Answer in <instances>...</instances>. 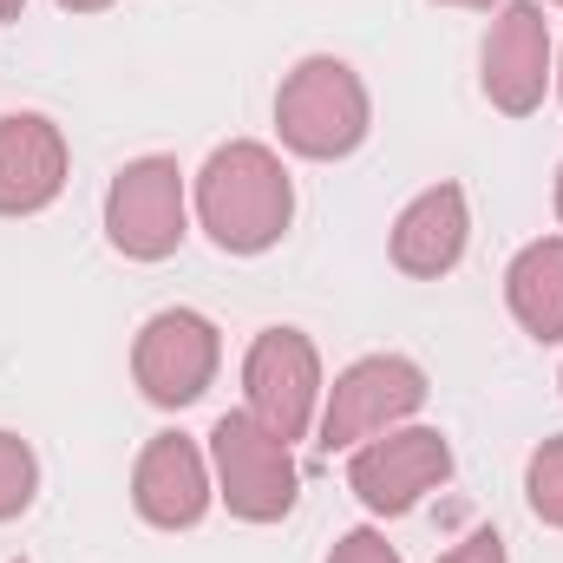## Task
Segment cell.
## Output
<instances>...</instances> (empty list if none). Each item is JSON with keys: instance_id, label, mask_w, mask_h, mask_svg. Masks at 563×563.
Masks as SVG:
<instances>
[{"instance_id": "obj_1", "label": "cell", "mask_w": 563, "mask_h": 563, "mask_svg": "<svg viewBox=\"0 0 563 563\" xmlns=\"http://www.w3.org/2000/svg\"><path fill=\"white\" fill-rule=\"evenodd\" d=\"M190 210H197V230L223 256H263L295 223V177L269 144L230 139L203 157L190 184Z\"/></svg>"}, {"instance_id": "obj_2", "label": "cell", "mask_w": 563, "mask_h": 563, "mask_svg": "<svg viewBox=\"0 0 563 563\" xmlns=\"http://www.w3.org/2000/svg\"><path fill=\"white\" fill-rule=\"evenodd\" d=\"M276 132L308 164H341L374 132V99L361 73L334 53H308L276 86Z\"/></svg>"}, {"instance_id": "obj_3", "label": "cell", "mask_w": 563, "mask_h": 563, "mask_svg": "<svg viewBox=\"0 0 563 563\" xmlns=\"http://www.w3.org/2000/svg\"><path fill=\"white\" fill-rule=\"evenodd\" d=\"M426 394H432L426 367L407 361V354H367V361L341 367L334 387L321 394V420H314L321 426V452L334 459V452H354V445L407 426L426 407Z\"/></svg>"}, {"instance_id": "obj_4", "label": "cell", "mask_w": 563, "mask_h": 563, "mask_svg": "<svg viewBox=\"0 0 563 563\" xmlns=\"http://www.w3.org/2000/svg\"><path fill=\"white\" fill-rule=\"evenodd\" d=\"M210 472H217V498L243 525H282L295 511V498H301L295 452L282 445L269 426L250 420L243 407L210 426Z\"/></svg>"}, {"instance_id": "obj_5", "label": "cell", "mask_w": 563, "mask_h": 563, "mask_svg": "<svg viewBox=\"0 0 563 563\" xmlns=\"http://www.w3.org/2000/svg\"><path fill=\"white\" fill-rule=\"evenodd\" d=\"M190 236V184L177 157H132L106 190V243L125 263H164Z\"/></svg>"}, {"instance_id": "obj_6", "label": "cell", "mask_w": 563, "mask_h": 563, "mask_svg": "<svg viewBox=\"0 0 563 563\" xmlns=\"http://www.w3.org/2000/svg\"><path fill=\"white\" fill-rule=\"evenodd\" d=\"M321 354L301 328H263L243 354V413L269 426L282 445L308 439V426L321 420Z\"/></svg>"}, {"instance_id": "obj_7", "label": "cell", "mask_w": 563, "mask_h": 563, "mask_svg": "<svg viewBox=\"0 0 563 563\" xmlns=\"http://www.w3.org/2000/svg\"><path fill=\"white\" fill-rule=\"evenodd\" d=\"M217 367H223V334L197 308H157L139 328V341H132V380H139L144 400L164 407V413L197 407L210 394Z\"/></svg>"}, {"instance_id": "obj_8", "label": "cell", "mask_w": 563, "mask_h": 563, "mask_svg": "<svg viewBox=\"0 0 563 563\" xmlns=\"http://www.w3.org/2000/svg\"><path fill=\"white\" fill-rule=\"evenodd\" d=\"M452 478V445L439 426H394L367 445L347 452V492L374 511V518H407Z\"/></svg>"}, {"instance_id": "obj_9", "label": "cell", "mask_w": 563, "mask_h": 563, "mask_svg": "<svg viewBox=\"0 0 563 563\" xmlns=\"http://www.w3.org/2000/svg\"><path fill=\"white\" fill-rule=\"evenodd\" d=\"M558 79V46H551V20L538 0H505L485 26V46H478V86L492 99V112L505 119H531L544 106Z\"/></svg>"}, {"instance_id": "obj_10", "label": "cell", "mask_w": 563, "mask_h": 563, "mask_svg": "<svg viewBox=\"0 0 563 563\" xmlns=\"http://www.w3.org/2000/svg\"><path fill=\"white\" fill-rule=\"evenodd\" d=\"M132 505L151 531H197L217 505V472L210 452L184 432H157L144 439L139 465H132Z\"/></svg>"}, {"instance_id": "obj_11", "label": "cell", "mask_w": 563, "mask_h": 563, "mask_svg": "<svg viewBox=\"0 0 563 563\" xmlns=\"http://www.w3.org/2000/svg\"><path fill=\"white\" fill-rule=\"evenodd\" d=\"M66 177H73V151L46 112H7L0 119V217L53 210Z\"/></svg>"}, {"instance_id": "obj_12", "label": "cell", "mask_w": 563, "mask_h": 563, "mask_svg": "<svg viewBox=\"0 0 563 563\" xmlns=\"http://www.w3.org/2000/svg\"><path fill=\"white\" fill-rule=\"evenodd\" d=\"M465 243H472V203H465L459 184H432V190H420V197L394 217V230H387L394 269L413 276V282L452 276V269L465 263Z\"/></svg>"}, {"instance_id": "obj_13", "label": "cell", "mask_w": 563, "mask_h": 563, "mask_svg": "<svg viewBox=\"0 0 563 563\" xmlns=\"http://www.w3.org/2000/svg\"><path fill=\"white\" fill-rule=\"evenodd\" d=\"M505 308L511 321L538 341V347H558L563 341V236H538L511 256L505 269Z\"/></svg>"}, {"instance_id": "obj_14", "label": "cell", "mask_w": 563, "mask_h": 563, "mask_svg": "<svg viewBox=\"0 0 563 563\" xmlns=\"http://www.w3.org/2000/svg\"><path fill=\"white\" fill-rule=\"evenodd\" d=\"M33 498H40V459H33V445L20 432L0 426V525L26 518Z\"/></svg>"}, {"instance_id": "obj_15", "label": "cell", "mask_w": 563, "mask_h": 563, "mask_svg": "<svg viewBox=\"0 0 563 563\" xmlns=\"http://www.w3.org/2000/svg\"><path fill=\"white\" fill-rule=\"evenodd\" d=\"M525 498H531L538 525L563 531V432L531 452V465H525Z\"/></svg>"}, {"instance_id": "obj_16", "label": "cell", "mask_w": 563, "mask_h": 563, "mask_svg": "<svg viewBox=\"0 0 563 563\" xmlns=\"http://www.w3.org/2000/svg\"><path fill=\"white\" fill-rule=\"evenodd\" d=\"M328 563H400V551H394L380 531H367V525H361V531H347V538L328 551Z\"/></svg>"}, {"instance_id": "obj_17", "label": "cell", "mask_w": 563, "mask_h": 563, "mask_svg": "<svg viewBox=\"0 0 563 563\" xmlns=\"http://www.w3.org/2000/svg\"><path fill=\"white\" fill-rule=\"evenodd\" d=\"M439 563H505V538L498 531H472L465 544H452Z\"/></svg>"}, {"instance_id": "obj_18", "label": "cell", "mask_w": 563, "mask_h": 563, "mask_svg": "<svg viewBox=\"0 0 563 563\" xmlns=\"http://www.w3.org/2000/svg\"><path fill=\"white\" fill-rule=\"evenodd\" d=\"M59 13H106V7H119V0H53Z\"/></svg>"}, {"instance_id": "obj_19", "label": "cell", "mask_w": 563, "mask_h": 563, "mask_svg": "<svg viewBox=\"0 0 563 563\" xmlns=\"http://www.w3.org/2000/svg\"><path fill=\"white\" fill-rule=\"evenodd\" d=\"M439 7H472V13H492V7H505V0H439Z\"/></svg>"}, {"instance_id": "obj_20", "label": "cell", "mask_w": 563, "mask_h": 563, "mask_svg": "<svg viewBox=\"0 0 563 563\" xmlns=\"http://www.w3.org/2000/svg\"><path fill=\"white\" fill-rule=\"evenodd\" d=\"M26 13V0H0V20H20Z\"/></svg>"}, {"instance_id": "obj_21", "label": "cell", "mask_w": 563, "mask_h": 563, "mask_svg": "<svg viewBox=\"0 0 563 563\" xmlns=\"http://www.w3.org/2000/svg\"><path fill=\"white\" fill-rule=\"evenodd\" d=\"M551 203H558V223H563V164H558V190H551Z\"/></svg>"}, {"instance_id": "obj_22", "label": "cell", "mask_w": 563, "mask_h": 563, "mask_svg": "<svg viewBox=\"0 0 563 563\" xmlns=\"http://www.w3.org/2000/svg\"><path fill=\"white\" fill-rule=\"evenodd\" d=\"M558 106H563V53H558Z\"/></svg>"}, {"instance_id": "obj_23", "label": "cell", "mask_w": 563, "mask_h": 563, "mask_svg": "<svg viewBox=\"0 0 563 563\" xmlns=\"http://www.w3.org/2000/svg\"><path fill=\"white\" fill-rule=\"evenodd\" d=\"M551 7H563V0H551Z\"/></svg>"}, {"instance_id": "obj_24", "label": "cell", "mask_w": 563, "mask_h": 563, "mask_svg": "<svg viewBox=\"0 0 563 563\" xmlns=\"http://www.w3.org/2000/svg\"><path fill=\"white\" fill-rule=\"evenodd\" d=\"M558 387H563V380H558Z\"/></svg>"}]
</instances>
